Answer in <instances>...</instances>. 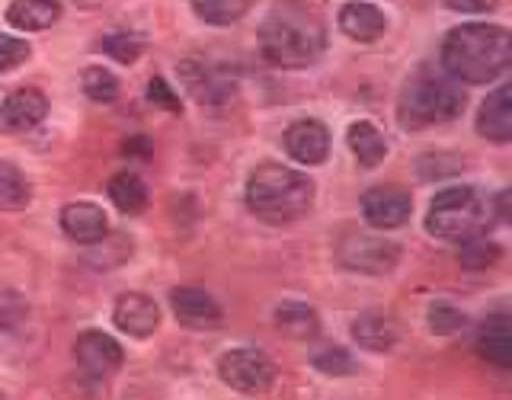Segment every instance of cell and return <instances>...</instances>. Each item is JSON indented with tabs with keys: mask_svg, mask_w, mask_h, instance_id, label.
Here are the masks:
<instances>
[{
	"mask_svg": "<svg viewBox=\"0 0 512 400\" xmlns=\"http://www.w3.org/2000/svg\"><path fill=\"white\" fill-rule=\"evenodd\" d=\"M32 55L29 42L23 39H13V36H0V74H7L13 68H20V64Z\"/></svg>",
	"mask_w": 512,
	"mask_h": 400,
	"instance_id": "f546056e",
	"label": "cell"
},
{
	"mask_svg": "<svg viewBox=\"0 0 512 400\" xmlns=\"http://www.w3.org/2000/svg\"><path fill=\"white\" fill-rule=\"evenodd\" d=\"M285 148L295 160L308 167L324 164L327 154H330V132L324 122H314V119H301L285 132Z\"/></svg>",
	"mask_w": 512,
	"mask_h": 400,
	"instance_id": "7c38bea8",
	"label": "cell"
},
{
	"mask_svg": "<svg viewBox=\"0 0 512 400\" xmlns=\"http://www.w3.org/2000/svg\"><path fill=\"white\" fill-rule=\"evenodd\" d=\"M180 74L186 80L189 93L205 106H221L224 100L234 96V80L221 77L218 68H212V64H205V61H186Z\"/></svg>",
	"mask_w": 512,
	"mask_h": 400,
	"instance_id": "5bb4252c",
	"label": "cell"
},
{
	"mask_svg": "<svg viewBox=\"0 0 512 400\" xmlns=\"http://www.w3.org/2000/svg\"><path fill=\"white\" fill-rule=\"evenodd\" d=\"M429 327L436 333H455L464 327V314L458 308H448V304H436L429 311Z\"/></svg>",
	"mask_w": 512,
	"mask_h": 400,
	"instance_id": "4dcf8cb0",
	"label": "cell"
},
{
	"mask_svg": "<svg viewBox=\"0 0 512 400\" xmlns=\"http://www.w3.org/2000/svg\"><path fill=\"white\" fill-rule=\"evenodd\" d=\"M48 116V100L36 87H23L0 103V135H26Z\"/></svg>",
	"mask_w": 512,
	"mask_h": 400,
	"instance_id": "9c48e42d",
	"label": "cell"
},
{
	"mask_svg": "<svg viewBox=\"0 0 512 400\" xmlns=\"http://www.w3.org/2000/svg\"><path fill=\"white\" fill-rule=\"evenodd\" d=\"M276 327L292 336V340H314L317 330H320V320L317 311L311 304H301V301H285L276 308Z\"/></svg>",
	"mask_w": 512,
	"mask_h": 400,
	"instance_id": "44dd1931",
	"label": "cell"
},
{
	"mask_svg": "<svg viewBox=\"0 0 512 400\" xmlns=\"http://www.w3.org/2000/svg\"><path fill=\"white\" fill-rule=\"evenodd\" d=\"M477 132L487 141L506 144L512 138V90L509 84L496 87L477 112Z\"/></svg>",
	"mask_w": 512,
	"mask_h": 400,
	"instance_id": "9a60e30c",
	"label": "cell"
},
{
	"mask_svg": "<svg viewBox=\"0 0 512 400\" xmlns=\"http://www.w3.org/2000/svg\"><path fill=\"white\" fill-rule=\"evenodd\" d=\"M442 4L458 13H493L500 7V0H442Z\"/></svg>",
	"mask_w": 512,
	"mask_h": 400,
	"instance_id": "d6a6232c",
	"label": "cell"
},
{
	"mask_svg": "<svg viewBox=\"0 0 512 400\" xmlns=\"http://www.w3.org/2000/svg\"><path fill=\"white\" fill-rule=\"evenodd\" d=\"M327 48V26L320 13L301 0H282L260 26V55L276 68H308Z\"/></svg>",
	"mask_w": 512,
	"mask_h": 400,
	"instance_id": "6da1fadb",
	"label": "cell"
},
{
	"mask_svg": "<svg viewBox=\"0 0 512 400\" xmlns=\"http://www.w3.org/2000/svg\"><path fill=\"white\" fill-rule=\"evenodd\" d=\"M170 308L176 314V320L192 330H208L221 324V308L218 301L205 292V288H173L170 292Z\"/></svg>",
	"mask_w": 512,
	"mask_h": 400,
	"instance_id": "8fae6325",
	"label": "cell"
},
{
	"mask_svg": "<svg viewBox=\"0 0 512 400\" xmlns=\"http://www.w3.org/2000/svg\"><path fill=\"white\" fill-rule=\"evenodd\" d=\"M340 29L356 42H375L388 29V20L372 4H346L340 10Z\"/></svg>",
	"mask_w": 512,
	"mask_h": 400,
	"instance_id": "ffe728a7",
	"label": "cell"
},
{
	"mask_svg": "<svg viewBox=\"0 0 512 400\" xmlns=\"http://www.w3.org/2000/svg\"><path fill=\"white\" fill-rule=\"evenodd\" d=\"M461 244H464V250L458 253V260H461V266H468V269L493 266V263L503 256V250L496 247V244H487V240H474V237H468V240H461Z\"/></svg>",
	"mask_w": 512,
	"mask_h": 400,
	"instance_id": "f1b7e54d",
	"label": "cell"
},
{
	"mask_svg": "<svg viewBox=\"0 0 512 400\" xmlns=\"http://www.w3.org/2000/svg\"><path fill=\"white\" fill-rule=\"evenodd\" d=\"M29 205V183L26 176L0 160V212H20Z\"/></svg>",
	"mask_w": 512,
	"mask_h": 400,
	"instance_id": "d4e9b609",
	"label": "cell"
},
{
	"mask_svg": "<svg viewBox=\"0 0 512 400\" xmlns=\"http://www.w3.org/2000/svg\"><path fill=\"white\" fill-rule=\"evenodd\" d=\"M247 205L266 224H292L311 212L314 183L292 167L263 164L247 183Z\"/></svg>",
	"mask_w": 512,
	"mask_h": 400,
	"instance_id": "3957f363",
	"label": "cell"
},
{
	"mask_svg": "<svg viewBox=\"0 0 512 400\" xmlns=\"http://www.w3.org/2000/svg\"><path fill=\"white\" fill-rule=\"evenodd\" d=\"M464 106V93L455 80H448L436 71H416L404 90H400L397 100V122L410 128V132H420L429 125H442L452 122Z\"/></svg>",
	"mask_w": 512,
	"mask_h": 400,
	"instance_id": "277c9868",
	"label": "cell"
},
{
	"mask_svg": "<svg viewBox=\"0 0 512 400\" xmlns=\"http://www.w3.org/2000/svg\"><path fill=\"white\" fill-rule=\"evenodd\" d=\"M80 87H84V93L93 103H112L119 96V80L106 68H87L80 74Z\"/></svg>",
	"mask_w": 512,
	"mask_h": 400,
	"instance_id": "4316f807",
	"label": "cell"
},
{
	"mask_svg": "<svg viewBox=\"0 0 512 400\" xmlns=\"http://www.w3.org/2000/svg\"><path fill=\"white\" fill-rule=\"evenodd\" d=\"M74 359H77V365L84 368L87 375L103 378V375L119 372V365H122V346L112 340V336H106L103 330H87V333L77 336Z\"/></svg>",
	"mask_w": 512,
	"mask_h": 400,
	"instance_id": "30bf717a",
	"label": "cell"
},
{
	"mask_svg": "<svg viewBox=\"0 0 512 400\" xmlns=\"http://www.w3.org/2000/svg\"><path fill=\"white\" fill-rule=\"evenodd\" d=\"M109 199L116 202L119 212L138 215V212H144V205H148V189H144L141 176L125 170V173H116L109 180Z\"/></svg>",
	"mask_w": 512,
	"mask_h": 400,
	"instance_id": "603a6c76",
	"label": "cell"
},
{
	"mask_svg": "<svg viewBox=\"0 0 512 400\" xmlns=\"http://www.w3.org/2000/svg\"><path fill=\"white\" fill-rule=\"evenodd\" d=\"M253 0H192V7L202 16L205 23H215V26H228L237 23L240 16L250 10Z\"/></svg>",
	"mask_w": 512,
	"mask_h": 400,
	"instance_id": "484cf974",
	"label": "cell"
},
{
	"mask_svg": "<svg viewBox=\"0 0 512 400\" xmlns=\"http://www.w3.org/2000/svg\"><path fill=\"white\" fill-rule=\"evenodd\" d=\"M112 320H116V327L122 333L135 336V340H144V336H151L157 330L160 311H157V304L148 295L128 292V295H119L116 311H112Z\"/></svg>",
	"mask_w": 512,
	"mask_h": 400,
	"instance_id": "4fadbf2b",
	"label": "cell"
},
{
	"mask_svg": "<svg viewBox=\"0 0 512 400\" xmlns=\"http://www.w3.org/2000/svg\"><path fill=\"white\" fill-rule=\"evenodd\" d=\"M148 100L160 109H167V112H180V96H176L170 90V84L164 77H151V84H148Z\"/></svg>",
	"mask_w": 512,
	"mask_h": 400,
	"instance_id": "1f68e13d",
	"label": "cell"
},
{
	"mask_svg": "<svg viewBox=\"0 0 512 400\" xmlns=\"http://www.w3.org/2000/svg\"><path fill=\"white\" fill-rule=\"evenodd\" d=\"M336 260L352 272H368V276H381L391 272L400 263V247L384 237L372 234H349L336 244Z\"/></svg>",
	"mask_w": 512,
	"mask_h": 400,
	"instance_id": "52a82bcc",
	"label": "cell"
},
{
	"mask_svg": "<svg viewBox=\"0 0 512 400\" xmlns=\"http://www.w3.org/2000/svg\"><path fill=\"white\" fill-rule=\"evenodd\" d=\"M218 375L240 394H266L276 381V365L260 349H231L218 359Z\"/></svg>",
	"mask_w": 512,
	"mask_h": 400,
	"instance_id": "8992f818",
	"label": "cell"
},
{
	"mask_svg": "<svg viewBox=\"0 0 512 400\" xmlns=\"http://www.w3.org/2000/svg\"><path fill=\"white\" fill-rule=\"evenodd\" d=\"M512 61V39L506 26L468 23L445 36L442 64L464 84H493Z\"/></svg>",
	"mask_w": 512,
	"mask_h": 400,
	"instance_id": "7a4b0ae2",
	"label": "cell"
},
{
	"mask_svg": "<svg viewBox=\"0 0 512 400\" xmlns=\"http://www.w3.org/2000/svg\"><path fill=\"white\" fill-rule=\"evenodd\" d=\"M410 208H413L410 192L397 186H375L362 196V215L378 231H391V228H400V224H407Z\"/></svg>",
	"mask_w": 512,
	"mask_h": 400,
	"instance_id": "ba28073f",
	"label": "cell"
},
{
	"mask_svg": "<svg viewBox=\"0 0 512 400\" xmlns=\"http://www.w3.org/2000/svg\"><path fill=\"white\" fill-rule=\"evenodd\" d=\"M61 16L58 0H13L7 7V23L23 32H42L55 26Z\"/></svg>",
	"mask_w": 512,
	"mask_h": 400,
	"instance_id": "ac0fdd59",
	"label": "cell"
},
{
	"mask_svg": "<svg viewBox=\"0 0 512 400\" xmlns=\"http://www.w3.org/2000/svg\"><path fill=\"white\" fill-rule=\"evenodd\" d=\"M96 48H100L103 55L116 58L119 64H135L144 52V39L132 29H112L100 42H96Z\"/></svg>",
	"mask_w": 512,
	"mask_h": 400,
	"instance_id": "cb8c5ba5",
	"label": "cell"
},
{
	"mask_svg": "<svg viewBox=\"0 0 512 400\" xmlns=\"http://www.w3.org/2000/svg\"><path fill=\"white\" fill-rule=\"evenodd\" d=\"M61 228L71 240L77 244H96L100 237H106L109 231V221L103 215V208H96L90 202H71L68 208L61 212Z\"/></svg>",
	"mask_w": 512,
	"mask_h": 400,
	"instance_id": "e0dca14e",
	"label": "cell"
},
{
	"mask_svg": "<svg viewBox=\"0 0 512 400\" xmlns=\"http://www.w3.org/2000/svg\"><path fill=\"white\" fill-rule=\"evenodd\" d=\"M314 368L324 375H352L356 372V362H352V356L343 349V346H324L314 352Z\"/></svg>",
	"mask_w": 512,
	"mask_h": 400,
	"instance_id": "83f0119b",
	"label": "cell"
},
{
	"mask_svg": "<svg viewBox=\"0 0 512 400\" xmlns=\"http://www.w3.org/2000/svg\"><path fill=\"white\" fill-rule=\"evenodd\" d=\"M349 148L359 157L362 167H378L384 154H388V141L372 122H356L349 125Z\"/></svg>",
	"mask_w": 512,
	"mask_h": 400,
	"instance_id": "7402d4cb",
	"label": "cell"
},
{
	"mask_svg": "<svg viewBox=\"0 0 512 400\" xmlns=\"http://www.w3.org/2000/svg\"><path fill=\"white\" fill-rule=\"evenodd\" d=\"M477 352L496 368H512V320L509 314H493L480 324Z\"/></svg>",
	"mask_w": 512,
	"mask_h": 400,
	"instance_id": "2e32d148",
	"label": "cell"
},
{
	"mask_svg": "<svg viewBox=\"0 0 512 400\" xmlns=\"http://www.w3.org/2000/svg\"><path fill=\"white\" fill-rule=\"evenodd\" d=\"M490 218V205L471 186H448L442 189L429 205L426 215V231L439 240H452V244H461V240L477 237L487 228Z\"/></svg>",
	"mask_w": 512,
	"mask_h": 400,
	"instance_id": "5b68a950",
	"label": "cell"
},
{
	"mask_svg": "<svg viewBox=\"0 0 512 400\" xmlns=\"http://www.w3.org/2000/svg\"><path fill=\"white\" fill-rule=\"evenodd\" d=\"M352 336L356 343L372 349V352H388L394 349V343L400 340V330L388 314H378V311H368L362 314L356 324H352Z\"/></svg>",
	"mask_w": 512,
	"mask_h": 400,
	"instance_id": "d6986e66",
	"label": "cell"
}]
</instances>
